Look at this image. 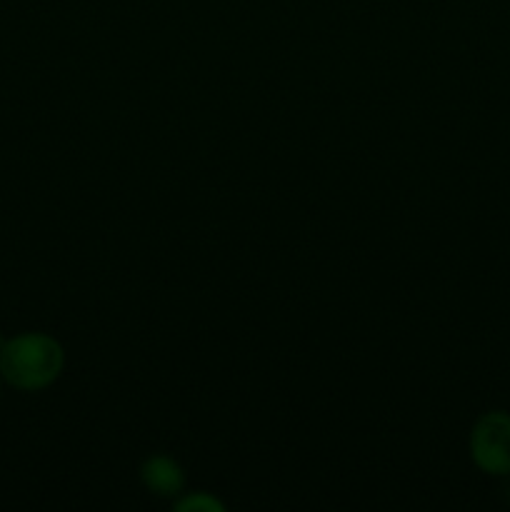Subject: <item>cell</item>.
<instances>
[{"label":"cell","instance_id":"obj_1","mask_svg":"<svg viewBox=\"0 0 510 512\" xmlns=\"http://www.w3.org/2000/svg\"><path fill=\"white\" fill-rule=\"evenodd\" d=\"M65 350L48 333L0 338V378L20 393H40L63 375Z\"/></svg>","mask_w":510,"mask_h":512},{"label":"cell","instance_id":"obj_3","mask_svg":"<svg viewBox=\"0 0 510 512\" xmlns=\"http://www.w3.org/2000/svg\"><path fill=\"white\" fill-rule=\"evenodd\" d=\"M140 483L150 495L160 500H175L185 490V470L175 458L165 453H155L140 465Z\"/></svg>","mask_w":510,"mask_h":512},{"label":"cell","instance_id":"obj_4","mask_svg":"<svg viewBox=\"0 0 510 512\" xmlns=\"http://www.w3.org/2000/svg\"><path fill=\"white\" fill-rule=\"evenodd\" d=\"M173 510L178 512H225V503L218 495L208 493V490H183L178 498L173 500Z\"/></svg>","mask_w":510,"mask_h":512},{"label":"cell","instance_id":"obj_5","mask_svg":"<svg viewBox=\"0 0 510 512\" xmlns=\"http://www.w3.org/2000/svg\"><path fill=\"white\" fill-rule=\"evenodd\" d=\"M0 390H3V378H0Z\"/></svg>","mask_w":510,"mask_h":512},{"label":"cell","instance_id":"obj_2","mask_svg":"<svg viewBox=\"0 0 510 512\" xmlns=\"http://www.w3.org/2000/svg\"><path fill=\"white\" fill-rule=\"evenodd\" d=\"M468 453L475 468L493 478L510 475V413L488 410L473 423L468 435Z\"/></svg>","mask_w":510,"mask_h":512}]
</instances>
